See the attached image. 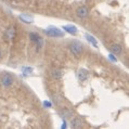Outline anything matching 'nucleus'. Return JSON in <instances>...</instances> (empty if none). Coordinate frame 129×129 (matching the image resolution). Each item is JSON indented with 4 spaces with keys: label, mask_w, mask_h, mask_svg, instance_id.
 <instances>
[{
    "label": "nucleus",
    "mask_w": 129,
    "mask_h": 129,
    "mask_svg": "<svg viewBox=\"0 0 129 129\" xmlns=\"http://www.w3.org/2000/svg\"><path fill=\"white\" fill-rule=\"evenodd\" d=\"M81 126H82V120L80 119V117H74L71 119V127L72 128H80Z\"/></svg>",
    "instance_id": "6e6552de"
},
{
    "label": "nucleus",
    "mask_w": 129,
    "mask_h": 129,
    "mask_svg": "<svg viewBox=\"0 0 129 129\" xmlns=\"http://www.w3.org/2000/svg\"><path fill=\"white\" fill-rule=\"evenodd\" d=\"M89 14V9L86 6H80L76 9V15L79 19H86Z\"/></svg>",
    "instance_id": "20e7f679"
},
{
    "label": "nucleus",
    "mask_w": 129,
    "mask_h": 129,
    "mask_svg": "<svg viewBox=\"0 0 129 129\" xmlns=\"http://www.w3.org/2000/svg\"><path fill=\"white\" fill-rule=\"evenodd\" d=\"M45 34L50 36V37H56V38L64 37V33L56 27H49L48 29L45 30Z\"/></svg>",
    "instance_id": "7ed1b4c3"
},
{
    "label": "nucleus",
    "mask_w": 129,
    "mask_h": 129,
    "mask_svg": "<svg viewBox=\"0 0 129 129\" xmlns=\"http://www.w3.org/2000/svg\"><path fill=\"white\" fill-rule=\"evenodd\" d=\"M77 77H78V79H79L80 81H86V80L88 79V77H89L88 71H86L84 69L78 70V72H77Z\"/></svg>",
    "instance_id": "423d86ee"
},
{
    "label": "nucleus",
    "mask_w": 129,
    "mask_h": 129,
    "mask_svg": "<svg viewBox=\"0 0 129 129\" xmlns=\"http://www.w3.org/2000/svg\"><path fill=\"white\" fill-rule=\"evenodd\" d=\"M110 50H111V52H112V54L121 55V53H123V48H121V46L118 45V44H113V45H111Z\"/></svg>",
    "instance_id": "39448f33"
},
{
    "label": "nucleus",
    "mask_w": 129,
    "mask_h": 129,
    "mask_svg": "<svg viewBox=\"0 0 129 129\" xmlns=\"http://www.w3.org/2000/svg\"><path fill=\"white\" fill-rule=\"evenodd\" d=\"M23 71H25L24 72L25 74H30L31 71H33V69H31V67H25V69H23Z\"/></svg>",
    "instance_id": "4468645a"
},
{
    "label": "nucleus",
    "mask_w": 129,
    "mask_h": 129,
    "mask_svg": "<svg viewBox=\"0 0 129 129\" xmlns=\"http://www.w3.org/2000/svg\"><path fill=\"white\" fill-rule=\"evenodd\" d=\"M63 28L65 31H67V33H70L72 35H75L78 30L76 28V26H74V25H65V26H63Z\"/></svg>",
    "instance_id": "1a4fd4ad"
},
{
    "label": "nucleus",
    "mask_w": 129,
    "mask_h": 129,
    "mask_svg": "<svg viewBox=\"0 0 129 129\" xmlns=\"http://www.w3.org/2000/svg\"><path fill=\"white\" fill-rule=\"evenodd\" d=\"M50 75H51L52 78H54V79H61L63 76V71L60 70V69H52L50 71Z\"/></svg>",
    "instance_id": "0eeeda50"
},
{
    "label": "nucleus",
    "mask_w": 129,
    "mask_h": 129,
    "mask_svg": "<svg viewBox=\"0 0 129 129\" xmlns=\"http://www.w3.org/2000/svg\"><path fill=\"white\" fill-rule=\"evenodd\" d=\"M6 37L8 39H13L14 37H15V28L14 27H10L8 31L6 33Z\"/></svg>",
    "instance_id": "9d476101"
},
{
    "label": "nucleus",
    "mask_w": 129,
    "mask_h": 129,
    "mask_svg": "<svg viewBox=\"0 0 129 129\" xmlns=\"http://www.w3.org/2000/svg\"><path fill=\"white\" fill-rule=\"evenodd\" d=\"M61 114H62V116L65 117V118H71L72 116H73V111L69 110V109H63Z\"/></svg>",
    "instance_id": "9b49d317"
},
{
    "label": "nucleus",
    "mask_w": 129,
    "mask_h": 129,
    "mask_svg": "<svg viewBox=\"0 0 129 129\" xmlns=\"http://www.w3.org/2000/svg\"><path fill=\"white\" fill-rule=\"evenodd\" d=\"M41 37H40V35H39L38 33H34V31H31V33H29V39L31 41H34V42H36L38 40V39H40Z\"/></svg>",
    "instance_id": "ddd939ff"
},
{
    "label": "nucleus",
    "mask_w": 129,
    "mask_h": 129,
    "mask_svg": "<svg viewBox=\"0 0 129 129\" xmlns=\"http://www.w3.org/2000/svg\"><path fill=\"white\" fill-rule=\"evenodd\" d=\"M1 55H2V52H1V50H0V59H1Z\"/></svg>",
    "instance_id": "2eb2a0df"
},
{
    "label": "nucleus",
    "mask_w": 129,
    "mask_h": 129,
    "mask_svg": "<svg viewBox=\"0 0 129 129\" xmlns=\"http://www.w3.org/2000/svg\"><path fill=\"white\" fill-rule=\"evenodd\" d=\"M86 38H87V40L88 42H90V44L93 45V47H98V42H96L95 40V38L93 37V36H91V35H86Z\"/></svg>",
    "instance_id": "f8f14e48"
},
{
    "label": "nucleus",
    "mask_w": 129,
    "mask_h": 129,
    "mask_svg": "<svg viewBox=\"0 0 129 129\" xmlns=\"http://www.w3.org/2000/svg\"><path fill=\"white\" fill-rule=\"evenodd\" d=\"M70 50L72 54H74L75 56H79L82 53V51H84V46H82L81 42L74 40L70 44Z\"/></svg>",
    "instance_id": "f03ea898"
},
{
    "label": "nucleus",
    "mask_w": 129,
    "mask_h": 129,
    "mask_svg": "<svg viewBox=\"0 0 129 129\" xmlns=\"http://www.w3.org/2000/svg\"><path fill=\"white\" fill-rule=\"evenodd\" d=\"M14 84V76L9 73H5L0 77V85L2 88L9 89L10 87H12Z\"/></svg>",
    "instance_id": "f257e3e1"
}]
</instances>
